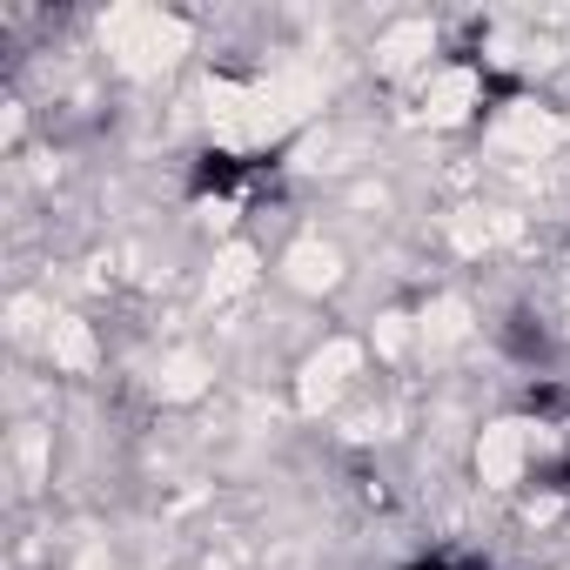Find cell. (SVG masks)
<instances>
[{"label":"cell","instance_id":"6da1fadb","mask_svg":"<svg viewBox=\"0 0 570 570\" xmlns=\"http://www.w3.org/2000/svg\"><path fill=\"white\" fill-rule=\"evenodd\" d=\"M95 35H101L108 68L128 81H168L195 55V28L181 14H161V8H115L95 21Z\"/></svg>","mask_w":570,"mask_h":570},{"label":"cell","instance_id":"8992f818","mask_svg":"<svg viewBox=\"0 0 570 570\" xmlns=\"http://www.w3.org/2000/svg\"><path fill=\"white\" fill-rule=\"evenodd\" d=\"M255 289H262V248H255L248 235L215 242L208 275H202V296H208V303H242V296H255Z\"/></svg>","mask_w":570,"mask_h":570},{"label":"cell","instance_id":"277c9868","mask_svg":"<svg viewBox=\"0 0 570 570\" xmlns=\"http://www.w3.org/2000/svg\"><path fill=\"white\" fill-rule=\"evenodd\" d=\"M416 108H423L430 128H463L483 108V75L470 61H443V68H430L416 81Z\"/></svg>","mask_w":570,"mask_h":570},{"label":"cell","instance_id":"5b68a950","mask_svg":"<svg viewBox=\"0 0 570 570\" xmlns=\"http://www.w3.org/2000/svg\"><path fill=\"white\" fill-rule=\"evenodd\" d=\"M370 68L383 81H423L430 68H443L436 61V28L430 21H390L376 35V48H370Z\"/></svg>","mask_w":570,"mask_h":570},{"label":"cell","instance_id":"3957f363","mask_svg":"<svg viewBox=\"0 0 570 570\" xmlns=\"http://www.w3.org/2000/svg\"><path fill=\"white\" fill-rule=\"evenodd\" d=\"M275 282H282V289H289L296 303H323V296H336L343 282H350V255H343L336 235L303 228L289 248L275 255Z\"/></svg>","mask_w":570,"mask_h":570},{"label":"cell","instance_id":"7a4b0ae2","mask_svg":"<svg viewBox=\"0 0 570 570\" xmlns=\"http://www.w3.org/2000/svg\"><path fill=\"white\" fill-rule=\"evenodd\" d=\"M543 450H550L543 423H530V416H490L470 436V476H476L483 497H517L530 483V470H537Z\"/></svg>","mask_w":570,"mask_h":570}]
</instances>
